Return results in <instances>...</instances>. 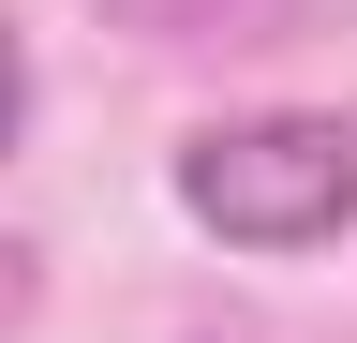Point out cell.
Returning <instances> with one entry per match:
<instances>
[{"label": "cell", "mask_w": 357, "mask_h": 343, "mask_svg": "<svg viewBox=\"0 0 357 343\" xmlns=\"http://www.w3.org/2000/svg\"><path fill=\"white\" fill-rule=\"evenodd\" d=\"M178 224L223 254H312L357 224V119L328 105H268V119H208L194 149L164 164Z\"/></svg>", "instance_id": "cell-1"}, {"label": "cell", "mask_w": 357, "mask_h": 343, "mask_svg": "<svg viewBox=\"0 0 357 343\" xmlns=\"http://www.w3.org/2000/svg\"><path fill=\"white\" fill-rule=\"evenodd\" d=\"M15 135H30V45H15V15H0V164H15Z\"/></svg>", "instance_id": "cell-2"}]
</instances>
